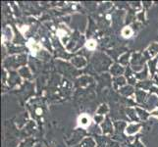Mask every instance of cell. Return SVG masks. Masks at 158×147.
<instances>
[{
    "mask_svg": "<svg viewBox=\"0 0 158 147\" xmlns=\"http://www.w3.org/2000/svg\"><path fill=\"white\" fill-rule=\"evenodd\" d=\"M80 124L81 126H88L90 124V118H88V116H85V115H83V116H81V118H80Z\"/></svg>",
    "mask_w": 158,
    "mask_h": 147,
    "instance_id": "1",
    "label": "cell"
},
{
    "mask_svg": "<svg viewBox=\"0 0 158 147\" xmlns=\"http://www.w3.org/2000/svg\"><path fill=\"white\" fill-rule=\"evenodd\" d=\"M140 128V126H130L127 129V133H134L137 131V129Z\"/></svg>",
    "mask_w": 158,
    "mask_h": 147,
    "instance_id": "2",
    "label": "cell"
},
{
    "mask_svg": "<svg viewBox=\"0 0 158 147\" xmlns=\"http://www.w3.org/2000/svg\"><path fill=\"white\" fill-rule=\"evenodd\" d=\"M123 36H126V37H129L132 36V29L130 28H126L124 29V31H123Z\"/></svg>",
    "mask_w": 158,
    "mask_h": 147,
    "instance_id": "3",
    "label": "cell"
},
{
    "mask_svg": "<svg viewBox=\"0 0 158 147\" xmlns=\"http://www.w3.org/2000/svg\"><path fill=\"white\" fill-rule=\"evenodd\" d=\"M96 44L94 43V41L93 40H90V42H88V48H90V49H93L95 47Z\"/></svg>",
    "mask_w": 158,
    "mask_h": 147,
    "instance_id": "4",
    "label": "cell"
}]
</instances>
